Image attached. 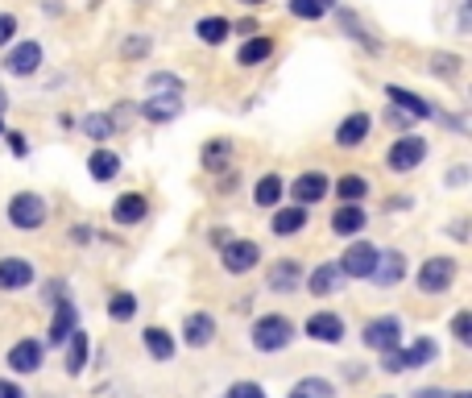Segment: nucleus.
<instances>
[{
  "instance_id": "423d86ee",
  "label": "nucleus",
  "mask_w": 472,
  "mask_h": 398,
  "mask_svg": "<svg viewBox=\"0 0 472 398\" xmlns=\"http://www.w3.org/2000/svg\"><path fill=\"white\" fill-rule=\"evenodd\" d=\"M9 225L17 228H42L46 225V199L33 191H22L9 199Z\"/></svg>"
},
{
  "instance_id": "b1692460",
  "label": "nucleus",
  "mask_w": 472,
  "mask_h": 398,
  "mask_svg": "<svg viewBox=\"0 0 472 398\" xmlns=\"http://www.w3.org/2000/svg\"><path fill=\"white\" fill-rule=\"evenodd\" d=\"M340 282H344V274H340V266L336 261H323V266H315V274L307 279V291L311 295H332V291H340Z\"/></svg>"
},
{
  "instance_id": "8fccbe9b",
  "label": "nucleus",
  "mask_w": 472,
  "mask_h": 398,
  "mask_svg": "<svg viewBox=\"0 0 472 398\" xmlns=\"http://www.w3.org/2000/svg\"><path fill=\"white\" fill-rule=\"evenodd\" d=\"M0 108H4V92H0Z\"/></svg>"
},
{
  "instance_id": "473e14b6",
  "label": "nucleus",
  "mask_w": 472,
  "mask_h": 398,
  "mask_svg": "<svg viewBox=\"0 0 472 398\" xmlns=\"http://www.w3.org/2000/svg\"><path fill=\"white\" fill-rule=\"evenodd\" d=\"M336 195H340L344 204H361V199L369 195V183L361 179V174H344L340 183H336Z\"/></svg>"
},
{
  "instance_id": "c9c22d12",
  "label": "nucleus",
  "mask_w": 472,
  "mask_h": 398,
  "mask_svg": "<svg viewBox=\"0 0 472 398\" xmlns=\"http://www.w3.org/2000/svg\"><path fill=\"white\" fill-rule=\"evenodd\" d=\"M108 315H112V320H133V315H137V299H133L129 291H120V295H112V299H108Z\"/></svg>"
},
{
  "instance_id": "5701e85b",
  "label": "nucleus",
  "mask_w": 472,
  "mask_h": 398,
  "mask_svg": "<svg viewBox=\"0 0 472 398\" xmlns=\"http://www.w3.org/2000/svg\"><path fill=\"white\" fill-rule=\"evenodd\" d=\"M302 279V266L294 258H282L269 266V291H294Z\"/></svg>"
},
{
  "instance_id": "79ce46f5",
  "label": "nucleus",
  "mask_w": 472,
  "mask_h": 398,
  "mask_svg": "<svg viewBox=\"0 0 472 398\" xmlns=\"http://www.w3.org/2000/svg\"><path fill=\"white\" fill-rule=\"evenodd\" d=\"M125 54H129V58H137V54H150V38H129V42H125Z\"/></svg>"
},
{
  "instance_id": "cd10ccee",
  "label": "nucleus",
  "mask_w": 472,
  "mask_h": 398,
  "mask_svg": "<svg viewBox=\"0 0 472 398\" xmlns=\"http://www.w3.org/2000/svg\"><path fill=\"white\" fill-rule=\"evenodd\" d=\"M269 54H274V38H249V42L240 46V54H236V63L258 66V63H266Z\"/></svg>"
},
{
  "instance_id": "a19ab883",
  "label": "nucleus",
  "mask_w": 472,
  "mask_h": 398,
  "mask_svg": "<svg viewBox=\"0 0 472 398\" xmlns=\"http://www.w3.org/2000/svg\"><path fill=\"white\" fill-rule=\"evenodd\" d=\"M13 33H17V17H13V13H0V46H9Z\"/></svg>"
},
{
  "instance_id": "f704fd0d",
  "label": "nucleus",
  "mask_w": 472,
  "mask_h": 398,
  "mask_svg": "<svg viewBox=\"0 0 472 398\" xmlns=\"http://www.w3.org/2000/svg\"><path fill=\"white\" fill-rule=\"evenodd\" d=\"M150 92L153 96H183V79L170 75V71H158V75H150Z\"/></svg>"
},
{
  "instance_id": "f3484780",
  "label": "nucleus",
  "mask_w": 472,
  "mask_h": 398,
  "mask_svg": "<svg viewBox=\"0 0 472 398\" xmlns=\"http://www.w3.org/2000/svg\"><path fill=\"white\" fill-rule=\"evenodd\" d=\"M33 282V266L25 258H0V291H22Z\"/></svg>"
},
{
  "instance_id": "9b49d317",
  "label": "nucleus",
  "mask_w": 472,
  "mask_h": 398,
  "mask_svg": "<svg viewBox=\"0 0 472 398\" xmlns=\"http://www.w3.org/2000/svg\"><path fill=\"white\" fill-rule=\"evenodd\" d=\"M373 133V120H369V112H353L348 120H340V129H336V146L340 150H356L361 141Z\"/></svg>"
},
{
  "instance_id": "0eeeda50",
  "label": "nucleus",
  "mask_w": 472,
  "mask_h": 398,
  "mask_svg": "<svg viewBox=\"0 0 472 398\" xmlns=\"http://www.w3.org/2000/svg\"><path fill=\"white\" fill-rule=\"evenodd\" d=\"M365 345L377 349V353H394V349L402 345V320H398V315H377V320H369Z\"/></svg>"
},
{
  "instance_id": "c756f323",
  "label": "nucleus",
  "mask_w": 472,
  "mask_h": 398,
  "mask_svg": "<svg viewBox=\"0 0 472 398\" xmlns=\"http://www.w3.org/2000/svg\"><path fill=\"white\" fill-rule=\"evenodd\" d=\"M195 33H199V42L220 46L228 33H232V25H228L224 17H204V22H195Z\"/></svg>"
},
{
  "instance_id": "a878e982",
  "label": "nucleus",
  "mask_w": 472,
  "mask_h": 398,
  "mask_svg": "<svg viewBox=\"0 0 472 398\" xmlns=\"http://www.w3.org/2000/svg\"><path fill=\"white\" fill-rule=\"evenodd\" d=\"M83 369H87V332L75 328V336H66V374L75 377Z\"/></svg>"
},
{
  "instance_id": "4468645a",
  "label": "nucleus",
  "mask_w": 472,
  "mask_h": 398,
  "mask_svg": "<svg viewBox=\"0 0 472 398\" xmlns=\"http://www.w3.org/2000/svg\"><path fill=\"white\" fill-rule=\"evenodd\" d=\"M183 341L191 349H204V345H212L215 341V320L207 312H191L183 320Z\"/></svg>"
},
{
  "instance_id": "3c124183",
  "label": "nucleus",
  "mask_w": 472,
  "mask_h": 398,
  "mask_svg": "<svg viewBox=\"0 0 472 398\" xmlns=\"http://www.w3.org/2000/svg\"><path fill=\"white\" fill-rule=\"evenodd\" d=\"M0 133H4V125H0Z\"/></svg>"
},
{
  "instance_id": "7ed1b4c3",
  "label": "nucleus",
  "mask_w": 472,
  "mask_h": 398,
  "mask_svg": "<svg viewBox=\"0 0 472 398\" xmlns=\"http://www.w3.org/2000/svg\"><path fill=\"white\" fill-rule=\"evenodd\" d=\"M456 258H427L419 266V291L423 295H443L451 291V282H456Z\"/></svg>"
},
{
  "instance_id": "393cba45",
  "label": "nucleus",
  "mask_w": 472,
  "mask_h": 398,
  "mask_svg": "<svg viewBox=\"0 0 472 398\" xmlns=\"http://www.w3.org/2000/svg\"><path fill=\"white\" fill-rule=\"evenodd\" d=\"M87 174L96 179V183H108V179H117L120 174V158L108 150H96L92 158H87Z\"/></svg>"
},
{
  "instance_id": "2f4dec72",
  "label": "nucleus",
  "mask_w": 472,
  "mask_h": 398,
  "mask_svg": "<svg viewBox=\"0 0 472 398\" xmlns=\"http://www.w3.org/2000/svg\"><path fill=\"white\" fill-rule=\"evenodd\" d=\"M253 199H258L261 208H274L282 199V179L278 174H261L258 187H253Z\"/></svg>"
},
{
  "instance_id": "9d476101",
  "label": "nucleus",
  "mask_w": 472,
  "mask_h": 398,
  "mask_svg": "<svg viewBox=\"0 0 472 398\" xmlns=\"http://www.w3.org/2000/svg\"><path fill=\"white\" fill-rule=\"evenodd\" d=\"M302 332L311 336V341H319V345H340L344 341V320L336 312H315Z\"/></svg>"
},
{
  "instance_id": "1a4fd4ad",
  "label": "nucleus",
  "mask_w": 472,
  "mask_h": 398,
  "mask_svg": "<svg viewBox=\"0 0 472 398\" xmlns=\"http://www.w3.org/2000/svg\"><path fill=\"white\" fill-rule=\"evenodd\" d=\"M261 261L258 241H224V270L228 274H249Z\"/></svg>"
},
{
  "instance_id": "39448f33",
  "label": "nucleus",
  "mask_w": 472,
  "mask_h": 398,
  "mask_svg": "<svg viewBox=\"0 0 472 398\" xmlns=\"http://www.w3.org/2000/svg\"><path fill=\"white\" fill-rule=\"evenodd\" d=\"M377 253H381V249L369 245V241H353V245L344 249V258L336 261V266H340L344 279H369L373 266H377Z\"/></svg>"
},
{
  "instance_id": "7c9ffc66",
  "label": "nucleus",
  "mask_w": 472,
  "mask_h": 398,
  "mask_svg": "<svg viewBox=\"0 0 472 398\" xmlns=\"http://www.w3.org/2000/svg\"><path fill=\"white\" fill-rule=\"evenodd\" d=\"M290 398H336V386L328 377H302V382H294Z\"/></svg>"
},
{
  "instance_id": "20e7f679",
  "label": "nucleus",
  "mask_w": 472,
  "mask_h": 398,
  "mask_svg": "<svg viewBox=\"0 0 472 398\" xmlns=\"http://www.w3.org/2000/svg\"><path fill=\"white\" fill-rule=\"evenodd\" d=\"M423 158H427V141L415 137V133H406V137H398L394 146H389L386 166L394 174H406V171H415V166H423Z\"/></svg>"
},
{
  "instance_id": "f257e3e1",
  "label": "nucleus",
  "mask_w": 472,
  "mask_h": 398,
  "mask_svg": "<svg viewBox=\"0 0 472 398\" xmlns=\"http://www.w3.org/2000/svg\"><path fill=\"white\" fill-rule=\"evenodd\" d=\"M290 341H294V323L286 315L269 312L253 323V349H261V353H282Z\"/></svg>"
},
{
  "instance_id": "37998d69",
  "label": "nucleus",
  "mask_w": 472,
  "mask_h": 398,
  "mask_svg": "<svg viewBox=\"0 0 472 398\" xmlns=\"http://www.w3.org/2000/svg\"><path fill=\"white\" fill-rule=\"evenodd\" d=\"M0 398H25L17 382H0Z\"/></svg>"
},
{
  "instance_id": "72a5a7b5",
  "label": "nucleus",
  "mask_w": 472,
  "mask_h": 398,
  "mask_svg": "<svg viewBox=\"0 0 472 398\" xmlns=\"http://www.w3.org/2000/svg\"><path fill=\"white\" fill-rule=\"evenodd\" d=\"M204 166L207 171H224V166H232V141H212V146H204Z\"/></svg>"
},
{
  "instance_id": "f8f14e48",
  "label": "nucleus",
  "mask_w": 472,
  "mask_h": 398,
  "mask_svg": "<svg viewBox=\"0 0 472 398\" xmlns=\"http://www.w3.org/2000/svg\"><path fill=\"white\" fill-rule=\"evenodd\" d=\"M290 195L299 199V208H311L328 195V179H323L319 171H307V174H299V179L290 183Z\"/></svg>"
},
{
  "instance_id": "4be33fe9",
  "label": "nucleus",
  "mask_w": 472,
  "mask_h": 398,
  "mask_svg": "<svg viewBox=\"0 0 472 398\" xmlns=\"http://www.w3.org/2000/svg\"><path fill=\"white\" fill-rule=\"evenodd\" d=\"M183 112V100H174V96H150V100H141V117L153 120V125H166V120H174Z\"/></svg>"
},
{
  "instance_id": "58836bf2",
  "label": "nucleus",
  "mask_w": 472,
  "mask_h": 398,
  "mask_svg": "<svg viewBox=\"0 0 472 398\" xmlns=\"http://www.w3.org/2000/svg\"><path fill=\"white\" fill-rule=\"evenodd\" d=\"M224 398H266V390H261L258 382H232Z\"/></svg>"
},
{
  "instance_id": "f03ea898",
  "label": "nucleus",
  "mask_w": 472,
  "mask_h": 398,
  "mask_svg": "<svg viewBox=\"0 0 472 398\" xmlns=\"http://www.w3.org/2000/svg\"><path fill=\"white\" fill-rule=\"evenodd\" d=\"M440 357V345L435 341H415L410 349H394V353H386V361H381V369L386 374H406V369H419V366H431Z\"/></svg>"
},
{
  "instance_id": "c03bdc74",
  "label": "nucleus",
  "mask_w": 472,
  "mask_h": 398,
  "mask_svg": "<svg viewBox=\"0 0 472 398\" xmlns=\"http://www.w3.org/2000/svg\"><path fill=\"white\" fill-rule=\"evenodd\" d=\"M410 398H456V394H448V390H435V386H427V390H419V394H410Z\"/></svg>"
},
{
  "instance_id": "6e6552de",
  "label": "nucleus",
  "mask_w": 472,
  "mask_h": 398,
  "mask_svg": "<svg viewBox=\"0 0 472 398\" xmlns=\"http://www.w3.org/2000/svg\"><path fill=\"white\" fill-rule=\"evenodd\" d=\"M38 66H42V46L38 42H17L9 50V58H4V71L17 79H30Z\"/></svg>"
},
{
  "instance_id": "ddd939ff",
  "label": "nucleus",
  "mask_w": 472,
  "mask_h": 398,
  "mask_svg": "<svg viewBox=\"0 0 472 398\" xmlns=\"http://www.w3.org/2000/svg\"><path fill=\"white\" fill-rule=\"evenodd\" d=\"M402 274H406V258H402L398 249H386V253H377V266L369 279H373L377 287H394V282H402Z\"/></svg>"
},
{
  "instance_id": "c85d7f7f",
  "label": "nucleus",
  "mask_w": 472,
  "mask_h": 398,
  "mask_svg": "<svg viewBox=\"0 0 472 398\" xmlns=\"http://www.w3.org/2000/svg\"><path fill=\"white\" fill-rule=\"evenodd\" d=\"M79 129H83L92 141H108L112 133H117V120L108 117V112H87V117L79 120Z\"/></svg>"
},
{
  "instance_id": "dca6fc26",
  "label": "nucleus",
  "mask_w": 472,
  "mask_h": 398,
  "mask_svg": "<svg viewBox=\"0 0 472 398\" xmlns=\"http://www.w3.org/2000/svg\"><path fill=\"white\" fill-rule=\"evenodd\" d=\"M365 225H369V212L361 204H340L332 212V233L336 237H353V233H361Z\"/></svg>"
},
{
  "instance_id": "49530a36",
  "label": "nucleus",
  "mask_w": 472,
  "mask_h": 398,
  "mask_svg": "<svg viewBox=\"0 0 472 398\" xmlns=\"http://www.w3.org/2000/svg\"><path fill=\"white\" fill-rule=\"evenodd\" d=\"M464 179H468V171H464V166H456V171L448 174V183H464Z\"/></svg>"
},
{
  "instance_id": "a18cd8bd",
  "label": "nucleus",
  "mask_w": 472,
  "mask_h": 398,
  "mask_svg": "<svg viewBox=\"0 0 472 398\" xmlns=\"http://www.w3.org/2000/svg\"><path fill=\"white\" fill-rule=\"evenodd\" d=\"M71 237H75V241H79V245H83V241H87V237H92V228H83V225H79V228H71Z\"/></svg>"
},
{
  "instance_id": "4c0bfd02",
  "label": "nucleus",
  "mask_w": 472,
  "mask_h": 398,
  "mask_svg": "<svg viewBox=\"0 0 472 398\" xmlns=\"http://www.w3.org/2000/svg\"><path fill=\"white\" fill-rule=\"evenodd\" d=\"M456 66H460V58H456V54H431V71H435V75L451 79V75H456Z\"/></svg>"
},
{
  "instance_id": "aec40b11",
  "label": "nucleus",
  "mask_w": 472,
  "mask_h": 398,
  "mask_svg": "<svg viewBox=\"0 0 472 398\" xmlns=\"http://www.w3.org/2000/svg\"><path fill=\"white\" fill-rule=\"evenodd\" d=\"M307 228V208H278L274 212V220H269V233L274 237H294V233H302Z\"/></svg>"
},
{
  "instance_id": "ea45409f",
  "label": "nucleus",
  "mask_w": 472,
  "mask_h": 398,
  "mask_svg": "<svg viewBox=\"0 0 472 398\" xmlns=\"http://www.w3.org/2000/svg\"><path fill=\"white\" fill-rule=\"evenodd\" d=\"M451 332H456V341H460V345H468V341H472V315L468 312L456 315V320H451Z\"/></svg>"
},
{
  "instance_id": "a211bd4d",
  "label": "nucleus",
  "mask_w": 472,
  "mask_h": 398,
  "mask_svg": "<svg viewBox=\"0 0 472 398\" xmlns=\"http://www.w3.org/2000/svg\"><path fill=\"white\" fill-rule=\"evenodd\" d=\"M9 369L13 374H33V369H42V345L38 341H17L9 349Z\"/></svg>"
},
{
  "instance_id": "bb28decb",
  "label": "nucleus",
  "mask_w": 472,
  "mask_h": 398,
  "mask_svg": "<svg viewBox=\"0 0 472 398\" xmlns=\"http://www.w3.org/2000/svg\"><path fill=\"white\" fill-rule=\"evenodd\" d=\"M141 336H145V349H150L153 361H170L174 357V336L166 328H145Z\"/></svg>"
},
{
  "instance_id": "6ab92c4d",
  "label": "nucleus",
  "mask_w": 472,
  "mask_h": 398,
  "mask_svg": "<svg viewBox=\"0 0 472 398\" xmlns=\"http://www.w3.org/2000/svg\"><path fill=\"white\" fill-rule=\"evenodd\" d=\"M75 332V303L54 299V320H50V345H66V336Z\"/></svg>"
},
{
  "instance_id": "e433bc0d",
  "label": "nucleus",
  "mask_w": 472,
  "mask_h": 398,
  "mask_svg": "<svg viewBox=\"0 0 472 398\" xmlns=\"http://www.w3.org/2000/svg\"><path fill=\"white\" fill-rule=\"evenodd\" d=\"M328 9H332V0H290V13H294V17H307V22H319Z\"/></svg>"
},
{
  "instance_id": "09e8293b",
  "label": "nucleus",
  "mask_w": 472,
  "mask_h": 398,
  "mask_svg": "<svg viewBox=\"0 0 472 398\" xmlns=\"http://www.w3.org/2000/svg\"><path fill=\"white\" fill-rule=\"evenodd\" d=\"M456 398H472V394H464V390H456Z\"/></svg>"
},
{
  "instance_id": "412c9836",
  "label": "nucleus",
  "mask_w": 472,
  "mask_h": 398,
  "mask_svg": "<svg viewBox=\"0 0 472 398\" xmlns=\"http://www.w3.org/2000/svg\"><path fill=\"white\" fill-rule=\"evenodd\" d=\"M145 212H150V204H145V195H137V191L120 195L117 204H112V220H117V225H141Z\"/></svg>"
},
{
  "instance_id": "2eb2a0df",
  "label": "nucleus",
  "mask_w": 472,
  "mask_h": 398,
  "mask_svg": "<svg viewBox=\"0 0 472 398\" xmlns=\"http://www.w3.org/2000/svg\"><path fill=\"white\" fill-rule=\"evenodd\" d=\"M386 96L394 100V108H406V117H419V120H435L440 117V108H431L423 96H415V92H406V87H386Z\"/></svg>"
},
{
  "instance_id": "de8ad7c7",
  "label": "nucleus",
  "mask_w": 472,
  "mask_h": 398,
  "mask_svg": "<svg viewBox=\"0 0 472 398\" xmlns=\"http://www.w3.org/2000/svg\"><path fill=\"white\" fill-rule=\"evenodd\" d=\"M240 4H266V0H240Z\"/></svg>"
}]
</instances>
